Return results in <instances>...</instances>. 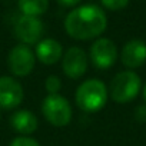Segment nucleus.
<instances>
[{
	"instance_id": "1",
	"label": "nucleus",
	"mask_w": 146,
	"mask_h": 146,
	"mask_svg": "<svg viewBox=\"0 0 146 146\" xmlns=\"http://www.w3.org/2000/svg\"><path fill=\"white\" fill-rule=\"evenodd\" d=\"M105 12L93 5L80 6L72 10L64 19V29L69 36L78 40H89L100 36L106 29Z\"/></svg>"
},
{
	"instance_id": "2",
	"label": "nucleus",
	"mask_w": 146,
	"mask_h": 146,
	"mask_svg": "<svg viewBox=\"0 0 146 146\" xmlns=\"http://www.w3.org/2000/svg\"><path fill=\"white\" fill-rule=\"evenodd\" d=\"M108 100V89L103 82L98 79L85 80L76 90V103L85 112L100 110Z\"/></svg>"
},
{
	"instance_id": "3",
	"label": "nucleus",
	"mask_w": 146,
	"mask_h": 146,
	"mask_svg": "<svg viewBox=\"0 0 146 146\" xmlns=\"http://www.w3.org/2000/svg\"><path fill=\"white\" fill-rule=\"evenodd\" d=\"M142 80L133 70H123L112 79L109 86L110 98L117 103L132 102L140 92Z\"/></svg>"
},
{
	"instance_id": "4",
	"label": "nucleus",
	"mask_w": 146,
	"mask_h": 146,
	"mask_svg": "<svg viewBox=\"0 0 146 146\" xmlns=\"http://www.w3.org/2000/svg\"><path fill=\"white\" fill-rule=\"evenodd\" d=\"M42 112L47 119V122L57 127H63L69 125L72 119V108L69 102L59 93L49 95L47 98H44L42 103Z\"/></svg>"
},
{
	"instance_id": "5",
	"label": "nucleus",
	"mask_w": 146,
	"mask_h": 146,
	"mask_svg": "<svg viewBox=\"0 0 146 146\" xmlns=\"http://www.w3.org/2000/svg\"><path fill=\"white\" fill-rule=\"evenodd\" d=\"M35 62H36L35 53L27 44H23V43L15 46L10 50L9 57H7L9 70L15 76H19V78L29 75L35 67Z\"/></svg>"
},
{
	"instance_id": "6",
	"label": "nucleus",
	"mask_w": 146,
	"mask_h": 146,
	"mask_svg": "<svg viewBox=\"0 0 146 146\" xmlns=\"http://www.w3.org/2000/svg\"><path fill=\"white\" fill-rule=\"evenodd\" d=\"M90 57L98 69H109L117 59L116 44L110 39H98L90 47Z\"/></svg>"
},
{
	"instance_id": "7",
	"label": "nucleus",
	"mask_w": 146,
	"mask_h": 146,
	"mask_svg": "<svg viewBox=\"0 0 146 146\" xmlns=\"http://www.w3.org/2000/svg\"><path fill=\"white\" fill-rule=\"evenodd\" d=\"M15 32L23 44H35L39 43L43 35V23L39 17L22 16L15 26Z\"/></svg>"
},
{
	"instance_id": "8",
	"label": "nucleus",
	"mask_w": 146,
	"mask_h": 146,
	"mask_svg": "<svg viewBox=\"0 0 146 146\" xmlns=\"http://www.w3.org/2000/svg\"><path fill=\"white\" fill-rule=\"evenodd\" d=\"M23 96V88L16 79L10 76L0 78V108L15 109L22 103Z\"/></svg>"
},
{
	"instance_id": "9",
	"label": "nucleus",
	"mask_w": 146,
	"mask_h": 146,
	"mask_svg": "<svg viewBox=\"0 0 146 146\" xmlns=\"http://www.w3.org/2000/svg\"><path fill=\"white\" fill-rule=\"evenodd\" d=\"M88 56L80 47H70L63 56V72L70 79H79L88 70Z\"/></svg>"
},
{
	"instance_id": "10",
	"label": "nucleus",
	"mask_w": 146,
	"mask_h": 146,
	"mask_svg": "<svg viewBox=\"0 0 146 146\" xmlns=\"http://www.w3.org/2000/svg\"><path fill=\"white\" fill-rule=\"evenodd\" d=\"M120 59L122 63L129 67V70L140 67L146 63V43L140 39L129 40L122 49Z\"/></svg>"
},
{
	"instance_id": "11",
	"label": "nucleus",
	"mask_w": 146,
	"mask_h": 146,
	"mask_svg": "<svg viewBox=\"0 0 146 146\" xmlns=\"http://www.w3.org/2000/svg\"><path fill=\"white\" fill-rule=\"evenodd\" d=\"M36 57L44 64H53L62 57V44L53 39L40 40L36 46Z\"/></svg>"
},
{
	"instance_id": "12",
	"label": "nucleus",
	"mask_w": 146,
	"mask_h": 146,
	"mask_svg": "<svg viewBox=\"0 0 146 146\" xmlns=\"http://www.w3.org/2000/svg\"><path fill=\"white\" fill-rule=\"evenodd\" d=\"M10 123L13 129L22 135H30L37 129V117L30 110H17L10 117Z\"/></svg>"
},
{
	"instance_id": "13",
	"label": "nucleus",
	"mask_w": 146,
	"mask_h": 146,
	"mask_svg": "<svg viewBox=\"0 0 146 146\" xmlns=\"http://www.w3.org/2000/svg\"><path fill=\"white\" fill-rule=\"evenodd\" d=\"M17 5L23 16L39 17L49 7V0H17Z\"/></svg>"
},
{
	"instance_id": "14",
	"label": "nucleus",
	"mask_w": 146,
	"mask_h": 146,
	"mask_svg": "<svg viewBox=\"0 0 146 146\" xmlns=\"http://www.w3.org/2000/svg\"><path fill=\"white\" fill-rule=\"evenodd\" d=\"M44 86H46L49 95H57L59 90H60V88H62V82H60V79H59L57 76L52 75V76H49V78L46 79Z\"/></svg>"
},
{
	"instance_id": "15",
	"label": "nucleus",
	"mask_w": 146,
	"mask_h": 146,
	"mask_svg": "<svg viewBox=\"0 0 146 146\" xmlns=\"http://www.w3.org/2000/svg\"><path fill=\"white\" fill-rule=\"evenodd\" d=\"M100 2L109 10H122L127 6L129 0H100Z\"/></svg>"
},
{
	"instance_id": "16",
	"label": "nucleus",
	"mask_w": 146,
	"mask_h": 146,
	"mask_svg": "<svg viewBox=\"0 0 146 146\" xmlns=\"http://www.w3.org/2000/svg\"><path fill=\"white\" fill-rule=\"evenodd\" d=\"M10 146H40V145L37 140H35L29 136H19V137L13 139Z\"/></svg>"
},
{
	"instance_id": "17",
	"label": "nucleus",
	"mask_w": 146,
	"mask_h": 146,
	"mask_svg": "<svg viewBox=\"0 0 146 146\" xmlns=\"http://www.w3.org/2000/svg\"><path fill=\"white\" fill-rule=\"evenodd\" d=\"M57 2L60 3V5H63V6H76L80 0H57Z\"/></svg>"
},
{
	"instance_id": "18",
	"label": "nucleus",
	"mask_w": 146,
	"mask_h": 146,
	"mask_svg": "<svg viewBox=\"0 0 146 146\" xmlns=\"http://www.w3.org/2000/svg\"><path fill=\"white\" fill-rule=\"evenodd\" d=\"M143 98H145V100H146V85H145V88H143Z\"/></svg>"
}]
</instances>
